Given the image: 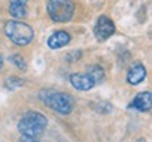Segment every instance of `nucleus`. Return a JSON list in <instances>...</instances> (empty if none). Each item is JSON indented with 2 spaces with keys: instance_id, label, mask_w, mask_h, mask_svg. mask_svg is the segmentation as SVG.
<instances>
[{
  "instance_id": "f257e3e1",
  "label": "nucleus",
  "mask_w": 152,
  "mask_h": 142,
  "mask_svg": "<svg viewBox=\"0 0 152 142\" xmlns=\"http://www.w3.org/2000/svg\"><path fill=\"white\" fill-rule=\"evenodd\" d=\"M47 125H48V121L44 114L37 111H28L20 118L17 128L21 135L38 138L41 134H44Z\"/></svg>"
},
{
  "instance_id": "f03ea898",
  "label": "nucleus",
  "mask_w": 152,
  "mask_h": 142,
  "mask_svg": "<svg viewBox=\"0 0 152 142\" xmlns=\"http://www.w3.org/2000/svg\"><path fill=\"white\" fill-rule=\"evenodd\" d=\"M39 100L44 104H47L49 109L56 111L58 114L66 115L73 110V98L66 93L45 89V90L39 92Z\"/></svg>"
},
{
  "instance_id": "7ed1b4c3",
  "label": "nucleus",
  "mask_w": 152,
  "mask_h": 142,
  "mask_svg": "<svg viewBox=\"0 0 152 142\" xmlns=\"http://www.w3.org/2000/svg\"><path fill=\"white\" fill-rule=\"evenodd\" d=\"M4 33L16 45H28L34 38V30L23 21H9L4 25Z\"/></svg>"
},
{
  "instance_id": "20e7f679",
  "label": "nucleus",
  "mask_w": 152,
  "mask_h": 142,
  "mask_svg": "<svg viewBox=\"0 0 152 142\" xmlns=\"http://www.w3.org/2000/svg\"><path fill=\"white\" fill-rule=\"evenodd\" d=\"M47 10L54 21L66 23L73 17L75 4L72 0H48Z\"/></svg>"
},
{
  "instance_id": "39448f33",
  "label": "nucleus",
  "mask_w": 152,
  "mask_h": 142,
  "mask_svg": "<svg viewBox=\"0 0 152 142\" xmlns=\"http://www.w3.org/2000/svg\"><path fill=\"white\" fill-rule=\"evenodd\" d=\"M114 23L110 20L109 17L106 16H102L99 17L97 23H96V25H94V37L97 41L100 42H103L106 39H109L111 35L114 34Z\"/></svg>"
},
{
  "instance_id": "423d86ee",
  "label": "nucleus",
  "mask_w": 152,
  "mask_h": 142,
  "mask_svg": "<svg viewBox=\"0 0 152 142\" xmlns=\"http://www.w3.org/2000/svg\"><path fill=\"white\" fill-rule=\"evenodd\" d=\"M69 80L76 90H82V92H87L94 87V84H96L89 73H73L71 75Z\"/></svg>"
},
{
  "instance_id": "0eeeda50",
  "label": "nucleus",
  "mask_w": 152,
  "mask_h": 142,
  "mask_svg": "<svg viewBox=\"0 0 152 142\" xmlns=\"http://www.w3.org/2000/svg\"><path fill=\"white\" fill-rule=\"evenodd\" d=\"M147 77V69L144 68L142 63L137 62L130 68V71L127 73V82L130 84H138Z\"/></svg>"
},
{
  "instance_id": "6e6552de",
  "label": "nucleus",
  "mask_w": 152,
  "mask_h": 142,
  "mask_svg": "<svg viewBox=\"0 0 152 142\" xmlns=\"http://www.w3.org/2000/svg\"><path fill=\"white\" fill-rule=\"evenodd\" d=\"M130 107H134L138 111H149L152 107V94L149 92H141L135 96Z\"/></svg>"
},
{
  "instance_id": "1a4fd4ad",
  "label": "nucleus",
  "mask_w": 152,
  "mask_h": 142,
  "mask_svg": "<svg viewBox=\"0 0 152 142\" xmlns=\"http://www.w3.org/2000/svg\"><path fill=\"white\" fill-rule=\"evenodd\" d=\"M69 41H71V35L66 33V31L61 30V31L54 33L48 38V47L51 49H58V48H62V47L68 45Z\"/></svg>"
},
{
  "instance_id": "9d476101",
  "label": "nucleus",
  "mask_w": 152,
  "mask_h": 142,
  "mask_svg": "<svg viewBox=\"0 0 152 142\" xmlns=\"http://www.w3.org/2000/svg\"><path fill=\"white\" fill-rule=\"evenodd\" d=\"M9 11H10V14L13 17L23 18V17H26V14H27V6L26 4H13V3H10Z\"/></svg>"
},
{
  "instance_id": "9b49d317",
  "label": "nucleus",
  "mask_w": 152,
  "mask_h": 142,
  "mask_svg": "<svg viewBox=\"0 0 152 142\" xmlns=\"http://www.w3.org/2000/svg\"><path fill=\"white\" fill-rule=\"evenodd\" d=\"M87 73L92 76V79L94 80V83H96V84L102 82V80H103V77H104V71L100 68V66H97V65L92 66V68L89 69V72H87Z\"/></svg>"
},
{
  "instance_id": "f8f14e48",
  "label": "nucleus",
  "mask_w": 152,
  "mask_h": 142,
  "mask_svg": "<svg viewBox=\"0 0 152 142\" xmlns=\"http://www.w3.org/2000/svg\"><path fill=\"white\" fill-rule=\"evenodd\" d=\"M23 84H24L23 79H20V77H16V76H10V77H7V79H6L4 87L9 89V90H16V89L21 87Z\"/></svg>"
},
{
  "instance_id": "ddd939ff",
  "label": "nucleus",
  "mask_w": 152,
  "mask_h": 142,
  "mask_svg": "<svg viewBox=\"0 0 152 142\" xmlns=\"http://www.w3.org/2000/svg\"><path fill=\"white\" fill-rule=\"evenodd\" d=\"M9 60H10L13 65H16V68L21 69V71H26V69H27V63H26V60H24V58H23L21 55H18V54L11 55L10 58H9Z\"/></svg>"
},
{
  "instance_id": "4468645a",
  "label": "nucleus",
  "mask_w": 152,
  "mask_h": 142,
  "mask_svg": "<svg viewBox=\"0 0 152 142\" xmlns=\"http://www.w3.org/2000/svg\"><path fill=\"white\" fill-rule=\"evenodd\" d=\"M18 142H41L37 137H27V135H21Z\"/></svg>"
},
{
  "instance_id": "2eb2a0df",
  "label": "nucleus",
  "mask_w": 152,
  "mask_h": 142,
  "mask_svg": "<svg viewBox=\"0 0 152 142\" xmlns=\"http://www.w3.org/2000/svg\"><path fill=\"white\" fill-rule=\"evenodd\" d=\"M27 1L28 0H10V3H13V4H26V6H27Z\"/></svg>"
},
{
  "instance_id": "dca6fc26",
  "label": "nucleus",
  "mask_w": 152,
  "mask_h": 142,
  "mask_svg": "<svg viewBox=\"0 0 152 142\" xmlns=\"http://www.w3.org/2000/svg\"><path fill=\"white\" fill-rule=\"evenodd\" d=\"M1 65H3V59H1V56H0V69H1Z\"/></svg>"
}]
</instances>
